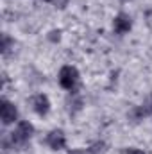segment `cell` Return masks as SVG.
Instances as JSON below:
<instances>
[{"instance_id": "11", "label": "cell", "mask_w": 152, "mask_h": 154, "mask_svg": "<svg viewBox=\"0 0 152 154\" xmlns=\"http://www.w3.org/2000/svg\"><path fill=\"white\" fill-rule=\"evenodd\" d=\"M150 108H152V106H150Z\"/></svg>"}, {"instance_id": "5", "label": "cell", "mask_w": 152, "mask_h": 154, "mask_svg": "<svg viewBox=\"0 0 152 154\" xmlns=\"http://www.w3.org/2000/svg\"><path fill=\"white\" fill-rule=\"evenodd\" d=\"M0 113H2V124H13L16 118H18V111H16V108H14V104H11L9 100H2V104H0Z\"/></svg>"}, {"instance_id": "9", "label": "cell", "mask_w": 152, "mask_h": 154, "mask_svg": "<svg viewBox=\"0 0 152 154\" xmlns=\"http://www.w3.org/2000/svg\"><path fill=\"white\" fill-rule=\"evenodd\" d=\"M125 154H145L143 151H140V149H134V147H131V149H127V152Z\"/></svg>"}, {"instance_id": "4", "label": "cell", "mask_w": 152, "mask_h": 154, "mask_svg": "<svg viewBox=\"0 0 152 154\" xmlns=\"http://www.w3.org/2000/svg\"><path fill=\"white\" fill-rule=\"evenodd\" d=\"M131 27H132V22H131V16L129 14H125V13H120V14H116L113 20V29L116 34H125V32H129L131 31Z\"/></svg>"}, {"instance_id": "10", "label": "cell", "mask_w": 152, "mask_h": 154, "mask_svg": "<svg viewBox=\"0 0 152 154\" xmlns=\"http://www.w3.org/2000/svg\"><path fill=\"white\" fill-rule=\"evenodd\" d=\"M45 2H50V0H45Z\"/></svg>"}, {"instance_id": "2", "label": "cell", "mask_w": 152, "mask_h": 154, "mask_svg": "<svg viewBox=\"0 0 152 154\" xmlns=\"http://www.w3.org/2000/svg\"><path fill=\"white\" fill-rule=\"evenodd\" d=\"M77 81H79V72H77V68L66 65V66H63V68L59 70V84H61L65 90H74L75 84H77Z\"/></svg>"}, {"instance_id": "6", "label": "cell", "mask_w": 152, "mask_h": 154, "mask_svg": "<svg viewBox=\"0 0 152 154\" xmlns=\"http://www.w3.org/2000/svg\"><path fill=\"white\" fill-rule=\"evenodd\" d=\"M32 108L34 111L38 113L39 116H45L48 111H50V100L45 93H38L32 97Z\"/></svg>"}, {"instance_id": "8", "label": "cell", "mask_w": 152, "mask_h": 154, "mask_svg": "<svg viewBox=\"0 0 152 154\" xmlns=\"http://www.w3.org/2000/svg\"><path fill=\"white\" fill-rule=\"evenodd\" d=\"M59 34H61L59 31H52V32H50V39H52V41H59V38H61Z\"/></svg>"}, {"instance_id": "1", "label": "cell", "mask_w": 152, "mask_h": 154, "mask_svg": "<svg viewBox=\"0 0 152 154\" xmlns=\"http://www.w3.org/2000/svg\"><path fill=\"white\" fill-rule=\"evenodd\" d=\"M32 133H34L32 124L27 120H22V122H18L16 129L11 133V140H13V143H25L32 136Z\"/></svg>"}, {"instance_id": "3", "label": "cell", "mask_w": 152, "mask_h": 154, "mask_svg": "<svg viewBox=\"0 0 152 154\" xmlns=\"http://www.w3.org/2000/svg\"><path fill=\"white\" fill-rule=\"evenodd\" d=\"M47 145L52 149V151H59V149H63L65 147V143H66V138H65V133L61 131V129H54V131H50L48 134H47Z\"/></svg>"}, {"instance_id": "7", "label": "cell", "mask_w": 152, "mask_h": 154, "mask_svg": "<svg viewBox=\"0 0 152 154\" xmlns=\"http://www.w3.org/2000/svg\"><path fill=\"white\" fill-rule=\"evenodd\" d=\"M9 47H11V39H9L7 34H4V36H2V52H4V54H7Z\"/></svg>"}]
</instances>
